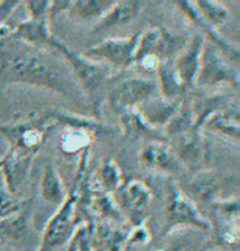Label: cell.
<instances>
[{"instance_id":"obj_2","label":"cell","mask_w":240,"mask_h":251,"mask_svg":"<svg viewBox=\"0 0 240 251\" xmlns=\"http://www.w3.org/2000/svg\"><path fill=\"white\" fill-rule=\"evenodd\" d=\"M47 50H54L64 59L70 67L75 81L79 85L85 101L92 108L95 118H97L100 114L101 104L106 100L107 89L112 79L110 68L89 60L86 56L71 50L53 34L47 44Z\"/></svg>"},{"instance_id":"obj_25","label":"cell","mask_w":240,"mask_h":251,"mask_svg":"<svg viewBox=\"0 0 240 251\" xmlns=\"http://www.w3.org/2000/svg\"><path fill=\"white\" fill-rule=\"evenodd\" d=\"M98 184L103 193H114L122 187V174L112 158H106L98 169Z\"/></svg>"},{"instance_id":"obj_1","label":"cell","mask_w":240,"mask_h":251,"mask_svg":"<svg viewBox=\"0 0 240 251\" xmlns=\"http://www.w3.org/2000/svg\"><path fill=\"white\" fill-rule=\"evenodd\" d=\"M0 28V87L26 85L50 92L70 101H85L64 59L52 50L33 46Z\"/></svg>"},{"instance_id":"obj_3","label":"cell","mask_w":240,"mask_h":251,"mask_svg":"<svg viewBox=\"0 0 240 251\" xmlns=\"http://www.w3.org/2000/svg\"><path fill=\"white\" fill-rule=\"evenodd\" d=\"M76 204L77 194L75 188L71 194H67L65 201L48 220L37 251H61L62 248L67 247L75 229L79 226L76 220Z\"/></svg>"},{"instance_id":"obj_4","label":"cell","mask_w":240,"mask_h":251,"mask_svg":"<svg viewBox=\"0 0 240 251\" xmlns=\"http://www.w3.org/2000/svg\"><path fill=\"white\" fill-rule=\"evenodd\" d=\"M227 83L235 91L239 89V66L226 58L211 41H204L200 66L196 77L199 87Z\"/></svg>"},{"instance_id":"obj_22","label":"cell","mask_w":240,"mask_h":251,"mask_svg":"<svg viewBox=\"0 0 240 251\" xmlns=\"http://www.w3.org/2000/svg\"><path fill=\"white\" fill-rule=\"evenodd\" d=\"M114 4L113 0H77L72 1L67 13L80 22H93L100 20Z\"/></svg>"},{"instance_id":"obj_23","label":"cell","mask_w":240,"mask_h":251,"mask_svg":"<svg viewBox=\"0 0 240 251\" xmlns=\"http://www.w3.org/2000/svg\"><path fill=\"white\" fill-rule=\"evenodd\" d=\"M94 134L81 128H65L59 139V147L66 155L83 154L92 145Z\"/></svg>"},{"instance_id":"obj_15","label":"cell","mask_w":240,"mask_h":251,"mask_svg":"<svg viewBox=\"0 0 240 251\" xmlns=\"http://www.w3.org/2000/svg\"><path fill=\"white\" fill-rule=\"evenodd\" d=\"M142 8L143 2L137 1V0L115 1L113 7L98 20L97 25L94 27V31L103 32L123 27V26L130 24L134 19H136Z\"/></svg>"},{"instance_id":"obj_12","label":"cell","mask_w":240,"mask_h":251,"mask_svg":"<svg viewBox=\"0 0 240 251\" xmlns=\"http://www.w3.org/2000/svg\"><path fill=\"white\" fill-rule=\"evenodd\" d=\"M140 160L144 167L163 174L175 175L184 170V166L166 142L146 143L141 151Z\"/></svg>"},{"instance_id":"obj_32","label":"cell","mask_w":240,"mask_h":251,"mask_svg":"<svg viewBox=\"0 0 240 251\" xmlns=\"http://www.w3.org/2000/svg\"><path fill=\"white\" fill-rule=\"evenodd\" d=\"M20 4H22V1H16V0H4V1H0V28L4 26V23L19 7Z\"/></svg>"},{"instance_id":"obj_28","label":"cell","mask_w":240,"mask_h":251,"mask_svg":"<svg viewBox=\"0 0 240 251\" xmlns=\"http://www.w3.org/2000/svg\"><path fill=\"white\" fill-rule=\"evenodd\" d=\"M22 203L5 187H0V222L6 221L19 214Z\"/></svg>"},{"instance_id":"obj_14","label":"cell","mask_w":240,"mask_h":251,"mask_svg":"<svg viewBox=\"0 0 240 251\" xmlns=\"http://www.w3.org/2000/svg\"><path fill=\"white\" fill-rule=\"evenodd\" d=\"M122 200L135 226L142 224L145 211L152 200V193L141 181H130L122 188Z\"/></svg>"},{"instance_id":"obj_5","label":"cell","mask_w":240,"mask_h":251,"mask_svg":"<svg viewBox=\"0 0 240 251\" xmlns=\"http://www.w3.org/2000/svg\"><path fill=\"white\" fill-rule=\"evenodd\" d=\"M173 50H176V38L167 29L151 27L140 33L134 62L146 73L156 74L162 62L172 59Z\"/></svg>"},{"instance_id":"obj_6","label":"cell","mask_w":240,"mask_h":251,"mask_svg":"<svg viewBox=\"0 0 240 251\" xmlns=\"http://www.w3.org/2000/svg\"><path fill=\"white\" fill-rule=\"evenodd\" d=\"M158 88L155 81L144 77H124L121 80L110 79L106 99L118 114L135 109L144 101L156 97Z\"/></svg>"},{"instance_id":"obj_18","label":"cell","mask_w":240,"mask_h":251,"mask_svg":"<svg viewBox=\"0 0 240 251\" xmlns=\"http://www.w3.org/2000/svg\"><path fill=\"white\" fill-rule=\"evenodd\" d=\"M10 34L19 40L31 44L33 46L41 47V49H47L48 41L52 37L48 19H27L17 25L13 29H11Z\"/></svg>"},{"instance_id":"obj_33","label":"cell","mask_w":240,"mask_h":251,"mask_svg":"<svg viewBox=\"0 0 240 251\" xmlns=\"http://www.w3.org/2000/svg\"><path fill=\"white\" fill-rule=\"evenodd\" d=\"M72 1H50L49 11H48V17H49V23L59 17L60 14L67 13L70 10Z\"/></svg>"},{"instance_id":"obj_10","label":"cell","mask_w":240,"mask_h":251,"mask_svg":"<svg viewBox=\"0 0 240 251\" xmlns=\"http://www.w3.org/2000/svg\"><path fill=\"white\" fill-rule=\"evenodd\" d=\"M37 153L24 148L8 146L7 151L0 158V172L4 178V187L14 194L25 183L32 170Z\"/></svg>"},{"instance_id":"obj_13","label":"cell","mask_w":240,"mask_h":251,"mask_svg":"<svg viewBox=\"0 0 240 251\" xmlns=\"http://www.w3.org/2000/svg\"><path fill=\"white\" fill-rule=\"evenodd\" d=\"M182 100L168 101L160 95H156L137 106L135 110L149 126H151L155 129L161 130L162 128L164 129L172 116L176 114Z\"/></svg>"},{"instance_id":"obj_21","label":"cell","mask_w":240,"mask_h":251,"mask_svg":"<svg viewBox=\"0 0 240 251\" xmlns=\"http://www.w3.org/2000/svg\"><path fill=\"white\" fill-rule=\"evenodd\" d=\"M40 195L45 202L55 207H59L67 197L58 172L50 164H47L41 176Z\"/></svg>"},{"instance_id":"obj_9","label":"cell","mask_w":240,"mask_h":251,"mask_svg":"<svg viewBox=\"0 0 240 251\" xmlns=\"http://www.w3.org/2000/svg\"><path fill=\"white\" fill-rule=\"evenodd\" d=\"M48 120L49 118L0 125V134L4 136L7 146L38 153L50 128Z\"/></svg>"},{"instance_id":"obj_19","label":"cell","mask_w":240,"mask_h":251,"mask_svg":"<svg viewBox=\"0 0 240 251\" xmlns=\"http://www.w3.org/2000/svg\"><path fill=\"white\" fill-rule=\"evenodd\" d=\"M156 75H157L156 85L158 88V94L166 100L178 101L189 94L177 76L175 68H173L172 59L162 62L156 72Z\"/></svg>"},{"instance_id":"obj_7","label":"cell","mask_w":240,"mask_h":251,"mask_svg":"<svg viewBox=\"0 0 240 251\" xmlns=\"http://www.w3.org/2000/svg\"><path fill=\"white\" fill-rule=\"evenodd\" d=\"M139 37L140 33H135L127 38L106 39L87 50L82 55L109 68L125 70L134 64L135 49Z\"/></svg>"},{"instance_id":"obj_8","label":"cell","mask_w":240,"mask_h":251,"mask_svg":"<svg viewBox=\"0 0 240 251\" xmlns=\"http://www.w3.org/2000/svg\"><path fill=\"white\" fill-rule=\"evenodd\" d=\"M166 232L172 231L178 226H190L199 230L211 228L209 221L204 219L193 203L176 186H170L166 208Z\"/></svg>"},{"instance_id":"obj_17","label":"cell","mask_w":240,"mask_h":251,"mask_svg":"<svg viewBox=\"0 0 240 251\" xmlns=\"http://www.w3.org/2000/svg\"><path fill=\"white\" fill-rule=\"evenodd\" d=\"M123 133L130 140H143L146 142H166L164 134L155 129L141 118L135 109L125 110L120 114Z\"/></svg>"},{"instance_id":"obj_30","label":"cell","mask_w":240,"mask_h":251,"mask_svg":"<svg viewBox=\"0 0 240 251\" xmlns=\"http://www.w3.org/2000/svg\"><path fill=\"white\" fill-rule=\"evenodd\" d=\"M96 207H97L98 211H101L108 219L120 220V217H121L119 210L115 208V205L113 204V202L110 201V199L107 195H102L96 200Z\"/></svg>"},{"instance_id":"obj_24","label":"cell","mask_w":240,"mask_h":251,"mask_svg":"<svg viewBox=\"0 0 240 251\" xmlns=\"http://www.w3.org/2000/svg\"><path fill=\"white\" fill-rule=\"evenodd\" d=\"M193 8L199 19L209 27L217 29L229 19L230 12L224 5L211 0H196L192 1Z\"/></svg>"},{"instance_id":"obj_31","label":"cell","mask_w":240,"mask_h":251,"mask_svg":"<svg viewBox=\"0 0 240 251\" xmlns=\"http://www.w3.org/2000/svg\"><path fill=\"white\" fill-rule=\"evenodd\" d=\"M150 240V234L148 229L141 226H136L130 234H128L127 237V244H145L148 243Z\"/></svg>"},{"instance_id":"obj_20","label":"cell","mask_w":240,"mask_h":251,"mask_svg":"<svg viewBox=\"0 0 240 251\" xmlns=\"http://www.w3.org/2000/svg\"><path fill=\"white\" fill-rule=\"evenodd\" d=\"M203 127L214 130L224 137L232 140V141L238 142L240 135L238 103H235L230 108L210 116Z\"/></svg>"},{"instance_id":"obj_27","label":"cell","mask_w":240,"mask_h":251,"mask_svg":"<svg viewBox=\"0 0 240 251\" xmlns=\"http://www.w3.org/2000/svg\"><path fill=\"white\" fill-rule=\"evenodd\" d=\"M191 190L198 199L209 200L215 196L216 191L218 189V181L215 177V175L210 174V173H198L192 178L190 183Z\"/></svg>"},{"instance_id":"obj_11","label":"cell","mask_w":240,"mask_h":251,"mask_svg":"<svg viewBox=\"0 0 240 251\" xmlns=\"http://www.w3.org/2000/svg\"><path fill=\"white\" fill-rule=\"evenodd\" d=\"M204 41H205V38L202 33H196L179 50L175 59H172L173 68H175L177 76L188 93H190L196 85V77L198 71H199Z\"/></svg>"},{"instance_id":"obj_34","label":"cell","mask_w":240,"mask_h":251,"mask_svg":"<svg viewBox=\"0 0 240 251\" xmlns=\"http://www.w3.org/2000/svg\"><path fill=\"white\" fill-rule=\"evenodd\" d=\"M216 251H223V250H216Z\"/></svg>"},{"instance_id":"obj_26","label":"cell","mask_w":240,"mask_h":251,"mask_svg":"<svg viewBox=\"0 0 240 251\" xmlns=\"http://www.w3.org/2000/svg\"><path fill=\"white\" fill-rule=\"evenodd\" d=\"M96 238L102 247L108 251H120L122 246L127 243V232L121 231V229H115L113 226L102 224L96 229Z\"/></svg>"},{"instance_id":"obj_29","label":"cell","mask_w":240,"mask_h":251,"mask_svg":"<svg viewBox=\"0 0 240 251\" xmlns=\"http://www.w3.org/2000/svg\"><path fill=\"white\" fill-rule=\"evenodd\" d=\"M24 5H25L27 14H28V19L49 20L48 11H49L50 1H47V0H40V1L29 0V1L24 2Z\"/></svg>"},{"instance_id":"obj_16","label":"cell","mask_w":240,"mask_h":251,"mask_svg":"<svg viewBox=\"0 0 240 251\" xmlns=\"http://www.w3.org/2000/svg\"><path fill=\"white\" fill-rule=\"evenodd\" d=\"M232 100L223 93L199 95L191 100L192 114L196 129L200 130L210 116L233 106Z\"/></svg>"}]
</instances>
